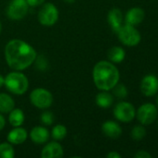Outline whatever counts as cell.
Listing matches in <instances>:
<instances>
[{"mask_svg":"<svg viewBox=\"0 0 158 158\" xmlns=\"http://www.w3.org/2000/svg\"><path fill=\"white\" fill-rule=\"evenodd\" d=\"M5 58L10 69L21 71L34 62L36 52L26 42L20 39H13L6 44Z\"/></svg>","mask_w":158,"mask_h":158,"instance_id":"cell-1","label":"cell"},{"mask_svg":"<svg viewBox=\"0 0 158 158\" xmlns=\"http://www.w3.org/2000/svg\"><path fill=\"white\" fill-rule=\"evenodd\" d=\"M93 81L95 86L101 91H110L118 82L120 73L114 63L102 60L93 69Z\"/></svg>","mask_w":158,"mask_h":158,"instance_id":"cell-2","label":"cell"},{"mask_svg":"<svg viewBox=\"0 0 158 158\" xmlns=\"http://www.w3.org/2000/svg\"><path fill=\"white\" fill-rule=\"evenodd\" d=\"M4 85L11 94L16 95H21L25 94L28 90L29 81L23 73L15 70L9 72L5 77Z\"/></svg>","mask_w":158,"mask_h":158,"instance_id":"cell-3","label":"cell"},{"mask_svg":"<svg viewBox=\"0 0 158 158\" xmlns=\"http://www.w3.org/2000/svg\"><path fill=\"white\" fill-rule=\"evenodd\" d=\"M119 41L126 46H136L141 43L142 35L135 26L126 24L122 25L116 32Z\"/></svg>","mask_w":158,"mask_h":158,"instance_id":"cell-4","label":"cell"},{"mask_svg":"<svg viewBox=\"0 0 158 158\" xmlns=\"http://www.w3.org/2000/svg\"><path fill=\"white\" fill-rule=\"evenodd\" d=\"M158 117V109L156 105L152 103L142 104L136 111V118L138 121L143 125L148 126L156 121Z\"/></svg>","mask_w":158,"mask_h":158,"instance_id":"cell-5","label":"cell"},{"mask_svg":"<svg viewBox=\"0 0 158 158\" xmlns=\"http://www.w3.org/2000/svg\"><path fill=\"white\" fill-rule=\"evenodd\" d=\"M31 103L39 109H46L51 106L53 103V96L51 93L44 88H36L32 91L30 94Z\"/></svg>","mask_w":158,"mask_h":158,"instance_id":"cell-6","label":"cell"},{"mask_svg":"<svg viewBox=\"0 0 158 158\" xmlns=\"http://www.w3.org/2000/svg\"><path fill=\"white\" fill-rule=\"evenodd\" d=\"M114 116L118 121L129 123L136 117V109L131 103L122 101L114 107Z\"/></svg>","mask_w":158,"mask_h":158,"instance_id":"cell-7","label":"cell"},{"mask_svg":"<svg viewBox=\"0 0 158 158\" xmlns=\"http://www.w3.org/2000/svg\"><path fill=\"white\" fill-rule=\"evenodd\" d=\"M58 19L59 10L52 3L44 4L38 12V20L43 26L50 27L57 22Z\"/></svg>","mask_w":158,"mask_h":158,"instance_id":"cell-8","label":"cell"},{"mask_svg":"<svg viewBox=\"0 0 158 158\" xmlns=\"http://www.w3.org/2000/svg\"><path fill=\"white\" fill-rule=\"evenodd\" d=\"M28 8L29 5L26 0H12L7 8V15L10 19L20 20L26 16Z\"/></svg>","mask_w":158,"mask_h":158,"instance_id":"cell-9","label":"cell"},{"mask_svg":"<svg viewBox=\"0 0 158 158\" xmlns=\"http://www.w3.org/2000/svg\"><path fill=\"white\" fill-rule=\"evenodd\" d=\"M141 92L144 96L152 97L158 93V78L154 74L144 76L141 81Z\"/></svg>","mask_w":158,"mask_h":158,"instance_id":"cell-10","label":"cell"},{"mask_svg":"<svg viewBox=\"0 0 158 158\" xmlns=\"http://www.w3.org/2000/svg\"><path fill=\"white\" fill-rule=\"evenodd\" d=\"M145 18V12L142 7L134 6L128 10L125 16V23L132 26H138Z\"/></svg>","mask_w":158,"mask_h":158,"instance_id":"cell-11","label":"cell"},{"mask_svg":"<svg viewBox=\"0 0 158 158\" xmlns=\"http://www.w3.org/2000/svg\"><path fill=\"white\" fill-rule=\"evenodd\" d=\"M107 20L112 31L116 33L121 28V26L123 25V21H124V17H123V13L121 9L118 7L112 8L108 12Z\"/></svg>","mask_w":158,"mask_h":158,"instance_id":"cell-12","label":"cell"},{"mask_svg":"<svg viewBox=\"0 0 158 158\" xmlns=\"http://www.w3.org/2000/svg\"><path fill=\"white\" fill-rule=\"evenodd\" d=\"M102 133L110 139H118L122 134V128L120 125L113 120L105 121L102 126Z\"/></svg>","mask_w":158,"mask_h":158,"instance_id":"cell-13","label":"cell"},{"mask_svg":"<svg viewBox=\"0 0 158 158\" xmlns=\"http://www.w3.org/2000/svg\"><path fill=\"white\" fill-rule=\"evenodd\" d=\"M63 156V148L57 142L47 143L41 152L42 158H61Z\"/></svg>","mask_w":158,"mask_h":158,"instance_id":"cell-14","label":"cell"},{"mask_svg":"<svg viewBox=\"0 0 158 158\" xmlns=\"http://www.w3.org/2000/svg\"><path fill=\"white\" fill-rule=\"evenodd\" d=\"M27 131L25 129L21 127H15V129L11 130L7 134V141L11 144L19 145L23 143L27 139Z\"/></svg>","mask_w":158,"mask_h":158,"instance_id":"cell-15","label":"cell"},{"mask_svg":"<svg viewBox=\"0 0 158 158\" xmlns=\"http://www.w3.org/2000/svg\"><path fill=\"white\" fill-rule=\"evenodd\" d=\"M31 140L36 144H43L49 139V132L48 131L41 126H35L32 129L30 132Z\"/></svg>","mask_w":158,"mask_h":158,"instance_id":"cell-16","label":"cell"},{"mask_svg":"<svg viewBox=\"0 0 158 158\" xmlns=\"http://www.w3.org/2000/svg\"><path fill=\"white\" fill-rule=\"evenodd\" d=\"M96 104L101 108H109L114 103V95L109 91H102L96 95Z\"/></svg>","mask_w":158,"mask_h":158,"instance_id":"cell-17","label":"cell"},{"mask_svg":"<svg viewBox=\"0 0 158 158\" xmlns=\"http://www.w3.org/2000/svg\"><path fill=\"white\" fill-rule=\"evenodd\" d=\"M107 56L110 62L118 64L125 59L126 51L121 46H113L109 49L107 53Z\"/></svg>","mask_w":158,"mask_h":158,"instance_id":"cell-18","label":"cell"},{"mask_svg":"<svg viewBox=\"0 0 158 158\" xmlns=\"http://www.w3.org/2000/svg\"><path fill=\"white\" fill-rule=\"evenodd\" d=\"M24 113L20 108H13L9 112L8 116V121L11 126L15 127H20L24 122Z\"/></svg>","mask_w":158,"mask_h":158,"instance_id":"cell-19","label":"cell"},{"mask_svg":"<svg viewBox=\"0 0 158 158\" xmlns=\"http://www.w3.org/2000/svg\"><path fill=\"white\" fill-rule=\"evenodd\" d=\"M15 106V102L12 97L7 94H0V112L9 113Z\"/></svg>","mask_w":158,"mask_h":158,"instance_id":"cell-20","label":"cell"},{"mask_svg":"<svg viewBox=\"0 0 158 158\" xmlns=\"http://www.w3.org/2000/svg\"><path fill=\"white\" fill-rule=\"evenodd\" d=\"M146 134H147L146 129L142 124L134 126L130 131V136L134 141H142V139L145 138Z\"/></svg>","mask_w":158,"mask_h":158,"instance_id":"cell-21","label":"cell"},{"mask_svg":"<svg viewBox=\"0 0 158 158\" xmlns=\"http://www.w3.org/2000/svg\"><path fill=\"white\" fill-rule=\"evenodd\" d=\"M67 135V129L64 125H56L53 127L52 131H51V136L54 140L56 141H61L63 140Z\"/></svg>","mask_w":158,"mask_h":158,"instance_id":"cell-22","label":"cell"},{"mask_svg":"<svg viewBox=\"0 0 158 158\" xmlns=\"http://www.w3.org/2000/svg\"><path fill=\"white\" fill-rule=\"evenodd\" d=\"M15 156L14 149L9 143H0V158H13Z\"/></svg>","mask_w":158,"mask_h":158,"instance_id":"cell-23","label":"cell"},{"mask_svg":"<svg viewBox=\"0 0 158 158\" xmlns=\"http://www.w3.org/2000/svg\"><path fill=\"white\" fill-rule=\"evenodd\" d=\"M112 90H113L114 96H115L118 99H125L129 94V91H128L127 87L124 84L119 83V82Z\"/></svg>","mask_w":158,"mask_h":158,"instance_id":"cell-24","label":"cell"},{"mask_svg":"<svg viewBox=\"0 0 158 158\" xmlns=\"http://www.w3.org/2000/svg\"><path fill=\"white\" fill-rule=\"evenodd\" d=\"M40 118H41V122L44 125H47V126H49L54 122V116L49 111H46V112L42 113Z\"/></svg>","mask_w":158,"mask_h":158,"instance_id":"cell-25","label":"cell"},{"mask_svg":"<svg viewBox=\"0 0 158 158\" xmlns=\"http://www.w3.org/2000/svg\"><path fill=\"white\" fill-rule=\"evenodd\" d=\"M134 158H152V155L147 151L140 150L134 155Z\"/></svg>","mask_w":158,"mask_h":158,"instance_id":"cell-26","label":"cell"},{"mask_svg":"<svg viewBox=\"0 0 158 158\" xmlns=\"http://www.w3.org/2000/svg\"><path fill=\"white\" fill-rule=\"evenodd\" d=\"M26 1H27L29 6H34V7L42 5L45 2V0H26Z\"/></svg>","mask_w":158,"mask_h":158,"instance_id":"cell-27","label":"cell"},{"mask_svg":"<svg viewBox=\"0 0 158 158\" xmlns=\"http://www.w3.org/2000/svg\"><path fill=\"white\" fill-rule=\"evenodd\" d=\"M106 156L108 158H121V155L118 154V153L115 152V151H112V152L108 153Z\"/></svg>","mask_w":158,"mask_h":158,"instance_id":"cell-28","label":"cell"},{"mask_svg":"<svg viewBox=\"0 0 158 158\" xmlns=\"http://www.w3.org/2000/svg\"><path fill=\"white\" fill-rule=\"evenodd\" d=\"M5 125H6V121H5V118H4V117L0 114V131H2L3 129H4V127H5Z\"/></svg>","mask_w":158,"mask_h":158,"instance_id":"cell-29","label":"cell"},{"mask_svg":"<svg viewBox=\"0 0 158 158\" xmlns=\"http://www.w3.org/2000/svg\"><path fill=\"white\" fill-rule=\"evenodd\" d=\"M4 83H5V78L0 74V88L4 85Z\"/></svg>","mask_w":158,"mask_h":158,"instance_id":"cell-30","label":"cell"},{"mask_svg":"<svg viewBox=\"0 0 158 158\" xmlns=\"http://www.w3.org/2000/svg\"><path fill=\"white\" fill-rule=\"evenodd\" d=\"M64 1H65L66 3H70V4H71V3H73L74 0H64Z\"/></svg>","mask_w":158,"mask_h":158,"instance_id":"cell-31","label":"cell"},{"mask_svg":"<svg viewBox=\"0 0 158 158\" xmlns=\"http://www.w3.org/2000/svg\"><path fill=\"white\" fill-rule=\"evenodd\" d=\"M156 107H157V109H158V95H157V97H156Z\"/></svg>","mask_w":158,"mask_h":158,"instance_id":"cell-32","label":"cell"},{"mask_svg":"<svg viewBox=\"0 0 158 158\" xmlns=\"http://www.w3.org/2000/svg\"><path fill=\"white\" fill-rule=\"evenodd\" d=\"M1 31H2V24H1V21H0V33H1Z\"/></svg>","mask_w":158,"mask_h":158,"instance_id":"cell-33","label":"cell"},{"mask_svg":"<svg viewBox=\"0 0 158 158\" xmlns=\"http://www.w3.org/2000/svg\"><path fill=\"white\" fill-rule=\"evenodd\" d=\"M156 119H157V127H158V117H157V118H156Z\"/></svg>","mask_w":158,"mask_h":158,"instance_id":"cell-34","label":"cell"}]
</instances>
